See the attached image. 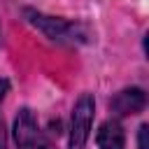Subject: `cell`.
<instances>
[{
	"label": "cell",
	"instance_id": "6da1fadb",
	"mask_svg": "<svg viewBox=\"0 0 149 149\" xmlns=\"http://www.w3.org/2000/svg\"><path fill=\"white\" fill-rule=\"evenodd\" d=\"M26 16L35 28H40L54 42L74 44V42H84L86 40V30L79 23H72V21H65V19H56V16H47L42 12H30V9L26 12Z\"/></svg>",
	"mask_w": 149,
	"mask_h": 149
},
{
	"label": "cell",
	"instance_id": "7a4b0ae2",
	"mask_svg": "<svg viewBox=\"0 0 149 149\" xmlns=\"http://www.w3.org/2000/svg\"><path fill=\"white\" fill-rule=\"evenodd\" d=\"M95 102L91 93H81L72 107V123H70V149H84L93 126Z\"/></svg>",
	"mask_w": 149,
	"mask_h": 149
},
{
	"label": "cell",
	"instance_id": "3957f363",
	"mask_svg": "<svg viewBox=\"0 0 149 149\" xmlns=\"http://www.w3.org/2000/svg\"><path fill=\"white\" fill-rule=\"evenodd\" d=\"M14 140L19 149H54L51 140L44 135L35 114L28 107H23L14 121Z\"/></svg>",
	"mask_w": 149,
	"mask_h": 149
},
{
	"label": "cell",
	"instance_id": "277c9868",
	"mask_svg": "<svg viewBox=\"0 0 149 149\" xmlns=\"http://www.w3.org/2000/svg\"><path fill=\"white\" fill-rule=\"evenodd\" d=\"M144 105H147V95H144V91L137 88V86L123 88V91H119V93L109 100V107H112V112H114L116 116L137 114V112L144 109Z\"/></svg>",
	"mask_w": 149,
	"mask_h": 149
},
{
	"label": "cell",
	"instance_id": "5b68a950",
	"mask_svg": "<svg viewBox=\"0 0 149 149\" xmlns=\"http://www.w3.org/2000/svg\"><path fill=\"white\" fill-rule=\"evenodd\" d=\"M95 144L100 149H123L126 147V133H123V126L119 121H105L100 128H98V135H95Z\"/></svg>",
	"mask_w": 149,
	"mask_h": 149
},
{
	"label": "cell",
	"instance_id": "8992f818",
	"mask_svg": "<svg viewBox=\"0 0 149 149\" xmlns=\"http://www.w3.org/2000/svg\"><path fill=\"white\" fill-rule=\"evenodd\" d=\"M9 91V81L7 79H0V102L5 98V93ZM7 144V133H5V123H2V116H0V149H5Z\"/></svg>",
	"mask_w": 149,
	"mask_h": 149
},
{
	"label": "cell",
	"instance_id": "52a82bcc",
	"mask_svg": "<svg viewBox=\"0 0 149 149\" xmlns=\"http://www.w3.org/2000/svg\"><path fill=\"white\" fill-rule=\"evenodd\" d=\"M147 133H149V126L142 123V126H140V149H149V147H147Z\"/></svg>",
	"mask_w": 149,
	"mask_h": 149
}]
</instances>
